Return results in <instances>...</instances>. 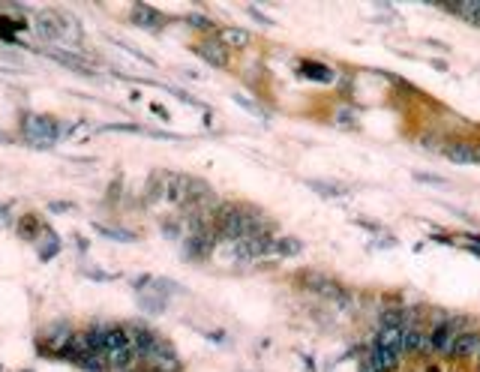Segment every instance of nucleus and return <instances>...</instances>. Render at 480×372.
<instances>
[{"label": "nucleus", "mask_w": 480, "mask_h": 372, "mask_svg": "<svg viewBox=\"0 0 480 372\" xmlns=\"http://www.w3.org/2000/svg\"><path fill=\"white\" fill-rule=\"evenodd\" d=\"M306 78H318V82H330L333 78V73H330L327 66H322V64H303V69H300Z\"/></svg>", "instance_id": "nucleus-10"}, {"label": "nucleus", "mask_w": 480, "mask_h": 372, "mask_svg": "<svg viewBox=\"0 0 480 372\" xmlns=\"http://www.w3.org/2000/svg\"><path fill=\"white\" fill-rule=\"evenodd\" d=\"M216 39H219V43H223L225 48H234V52H237V48H246L253 36H249L243 27H219Z\"/></svg>", "instance_id": "nucleus-6"}, {"label": "nucleus", "mask_w": 480, "mask_h": 372, "mask_svg": "<svg viewBox=\"0 0 480 372\" xmlns=\"http://www.w3.org/2000/svg\"><path fill=\"white\" fill-rule=\"evenodd\" d=\"M189 24H193V27H202V30H207V27H210V22H207L204 15H189Z\"/></svg>", "instance_id": "nucleus-13"}, {"label": "nucleus", "mask_w": 480, "mask_h": 372, "mask_svg": "<svg viewBox=\"0 0 480 372\" xmlns=\"http://www.w3.org/2000/svg\"><path fill=\"white\" fill-rule=\"evenodd\" d=\"M360 372H378V369L373 366V360H366V364H363V366H360Z\"/></svg>", "instance_id": "nucleus-14"}, {"label": "nucleus", "mask_w": 480, "mask_h": 372, "mask_svg": "<svg viewBox=\"0 0 480 372\" xmlns=\"http://www.w3.org/2000/svg\"><path fill=\"white\" fill-rule=\"evenodd\" d=\"M403 351H426L433 355V345H429V334H423L420 327H403Z\"/></svg>", "instance_id": "nucleus-4"}, {"label": "nucleus", "mask_w": 480, "mask_h": 372, "mask_svg": "<svg viewBox=\"0 0 480 372\" xmlns=\"http://www.w3.org/2000/svg\"><path fill=\"white\" fill-rule=\"evenodd\" d=\"M126 334H129V345H133L135 355H142V357H147L150 351H153L159 343H163V339H159L153 330H150V327H142V325H129Z\"/></svg>", "instance_id": "nucleus-2"}, {"label": "nucleus", "mask_w": 480, "mask_h": 372, "mask_svg": "<svg viewBox=\"0 0 480 372\" xmlns=\"http://www.w3.org/2000/svg\"><path fill=\"white\" fill-rule=\"evenodd\" d=\"M447 156L456 159V163H477V159H474V147H465V144L447 147Z\"/></svg>", "instance_id": "nucleus-11"}, {"label": "nucleus", "mask_w": 480, "mask_h": 372, "mask_svg": "<svg viewBox=\"0 0 480 372\" xmlns=\"http://www.w3.org/2000/svg\"><path fill=\"white\" fill-rule=\"evenodd\" d=\"M195 54L198 57H204L210 66H228V48L219 43V39H204V43H198L195 45Z\"/></svg>", "instance_id": "nucleus-3"}, {"label": "nucleus", "mask_w": 480, "mask_h": 372, "mask_svg": "<svg viewBox=\"0 0 480 372\" xmlns=\"http://www.w3.org/2000/svg\"><path fill=\"white\" fill-rule=\"evenodd\" d=\"M474 159H477V163H480V147H474Z\"/></svg>", "instance_id": "nucleus-16"}, {"label": "nucleus", "mask_w": 480, "mask_h": 372, "mask_svg": "<svg viewBox=\"0 0 480 372\" xmlns=\"http://www.w3.org/2000/svg\"><path fill=\"white\" fill-rule=\"evenodd\" d=\"M297 249H300V244H297V240L276 237V244H273V253H276V255H279V253H283V255H288V253H297Z\"/></svg>", "instance_id": "nucleus-12"}, {"label": "nucleus", "mask_w": 480, "mask_h": 372, "mask_svg": "<svg viewBox=\"0 0 480 372\" xmlns=\"http://www.w3.org/2000/svg\"><path fill=\"white\" fill-rule=\"evenodd\" d=\"M459 336H463V321H459V318H447L444 325H438L433 334H429V345H433L435 355L453 357V348H456Z\"/></svg>", "instance_id": "nucleus-1"}, {"label": "nucleus", "mask_w": 480, "mask_h": 372, "mask_svg": "<svg viewBox=\"0 0 480 372\" xmlns=\"http://www.w3.org/2000/svg\"><path fill=\"white\" fill-rule=\"evenodd\" d=\"M474 360H477V366H480V345H477V351H474Z\"/></svg>", "instance_id": "nucleus-15"}, {"label": "nucleus", "mask_w": 480, "mask_h": 372, "mask_svg": "<svg viewBox=\"0 0 480 372\" xmlns=\"http://www.w3.org/2000/svg\"><path fill=\"white\" fill-rule=\"evenodd\" d=\"M399 357H403L399 351H393V348H387V345H378V343H375L373 357H369V360H373V366H375L378 372H390V369H396V366H399Z\"/></svg>", "instance_id": "nucleus-5"}, {"label": "nucleus", "mask_w": 480, "mask_h": 372, "mask_svg": "<svg viewBox=\"0 0 480 372\" xmlns=\"http://www.w3.org/2000/svg\"><path fill=\"white\" fill-rule=\"evenodd\" d=\"M480 345V336L477 334H463L456 339V348H453V357H474V351Z\"/></svg>", "instance_id": "nucleus-9"}, {"label": "nucleus", "mask_w": 480, "mask_h": 372, "mask_svg": "<svg viewBox=\"0 0 480 372\" xmlns=\"http://www.w3.org/2000/svg\"><path fill=\"white\" fill-rule=\"evenodd\" d=\"M133 22L138 24V27H153V30H159L165 24V18L156 13V9H150V6H142L138 3L135 9H133Z\"/></svg>", "instance_id": "nucleus-8"}, {"label": "nucleus", "mask_w": 480, "mask_h": 372, "mask_svg": "<svg viewBox=\"0 0 480 372\" xmlns=\"http://www.w3.org/2000/svg\"><path fill=\"white\" fill-rule=\"evenodd\" d=\"M375 343L393 348V351H399V355H405V351H403V327L382 325V330H378V336H375Z\"/></svg>", "instance_id": "nucleus-7"}]
</instances>
